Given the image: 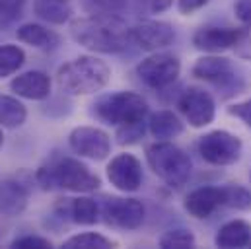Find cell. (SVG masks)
Returning <instances> with one entry per match:
<instances>
[{
  "mask_svg": "<svg viewBox=\"0 0 251 249\" xmlns=\"http://www.w3.org/2000/svg\"><path fill=\"white\" fill-rule=\"evenodd\" d=\"M2 144H4V134H2V128H0V148H2Z\"/></svg>",
  "mask_w": 251,
  "mask_h": 249,
  "instance_id": "37",
  "label": "cell"
},
{
  "mask_svg": "<svg viewBox=\"0 0 251 249\" xmlns=\"http://www.w3.org/2000/svg\"><path fill=\"white\" fill-rule=\"evenodd\" d=\"M130 41L138 45L144 51H160L166 49L174 43L176 31L168 22H158V20H144L128 29Z\"/></svg>",
  "mask_w": 251,
  "mask_h": 249,
  "instance_id": "11",
  "label": "cell"
},
{
  "mask_svg": "<svg viewBox=\"0 0 251 249\" xmlns=\"http://www.w3.org/2000/svg\"><path fill=\"white\" fill-rule=\"evenodd\" d=\"M181 72V62L176 55L170 53H154L146 57L136 66V76L142 84L152 90H164L172 86Z\"/></svg>",
  "mask_w": 251,
  "mask_h": 249,
  "instance_id": "7",
  "label": "cell"
},
{
  "mask_svg": "<svg viewBox=\"0 0 251 249\" xmlns=\"http://www.w3.org/2000/svg\"><path fill=\"white\" fill-rule=\"evenodd\" d=\"M70 148L90 160H105L111 152V138L105 130L96 126H76L68 136Z\"/></svg>",
  "mask_w": 251,
  "mask_h": 249,
  "instance_id": "10",
  "label": "cell"
},
{
  "mask_svg": "<svg viewBox=\"0 0 251 249\" xmlns=\"http://www.w3.org/2000/svg\"><path fill=\"white\" fill-rule=\"evenodd\" d=\"M94 107L98 119L117 126L142 121L148 115V103L136 92H117L111 96H103Z\"/></svg>",
  "mask_w": 251,
  "mask_h": 249,
  "instance_id": "5",
  "label": "cell"
},
{
  "mask_svg": "<svg viewBox=\"0 0 251 249\" xmlns=\"http://www.w3.org/2000/svg\"><path fill=\"white\" fill-rule=\"evenodd\" d=\"M242 140L228 130H212L201 136L199 140L201 158L212 166L236 164L242 156Z\"/></svg>",
  "mask_w": 251,
  "mask_h": 249,
  "instance_id": "6",
  "label": "cell"
},
{
  "mask_svg": "<svg viewBox=\"0 0 251 249\" xmlns=\"http://www.w3.org/2000/svg\"><path fill=\"white\" fill-rule=\"evenodd\" d=\"M148 130L158 140H170V138H176L183 132V123L172 111H158L150 117Z\"/></svg>",
  "mask_w": 251,
  "mask_h": 249,
  "instance_id": "19",
  "label": "cell"
},
{
  "mask_svg": "<svg viewBox=\"0 0 251 249\" xmlns=\"http://www.w3.org/2000/svg\"><path fill=\"white\" fill-rule=\"evenodd\" d=\"M228 113H230L232 117H236V119L244 121L248 126H251V100L242 101V103H236V105H232V107H228Z\"/></svg>",
  "mask_w": 251,
  "mask_h": 249,
  "instance_id": "34",
  "label": "cell"
},
{
  "mask_svg": "<svg viewBox=\"0 0 251 249\" xmlns=\"http://www.w3.org/2000/svg\"><path fill=\"white\" fill-rule=\"evenodd\" d=\"M33 12L37 14V18L55 25H63L72 16L66 0H33Z\"/></svg>",
  "mask_w": 251,
  "mask_h": 249,
  "instance_id": "21",
  "label": "cell"
},
{
  "mask_svg": "<svg viewBox=\"0 0 251 249\" xmlns=\"http://www.w3.org/2000/svg\"><path fill=\"white\" fill-rule=\"evenodd\" d=\"M242 35V29L234 27H201L193 35L195 49L202 53H222L232 49Z\"/></svg>",
  "mask_w": 251,
  "mask_h": 249,
  "instance_id": "13",
  "label": "cell"
},
{
  "mask_svg": "<svg viewBox=\"0 0 251 249\" xmlns=\"http://www.w3.org/2000/svg\"><path fill=\"white\" fill-rule=\"evenodd\" d=\"M12 248H20V249H49L53 248V244L45 238H39V236H22V238H16L12 242Z\"/></svg>",
  "mask_w": 251,
  "mask_h": 249,
  "instance_id": "32",
  "label": "cell"
},
{
  "mask_svg": "<svg viewBox=\"0 0 251 249\" xmlns=\"http://www.w3.org/2000/svg\"><path fill=\"white\" fill-rule=\"evenodd\" d=\"M111 68L96 57H78L59 68L57 80L64 92L72 96L96 94L107 86Z\"/></svg>",
  "mask_w": 251,
  "mask_h": 249,
  "instance_id": "3",
  "label": "cell"
},
{
  "mask_svg": "<svg viewBox=\"0 0 251 249\" xmlns=\"http://www.w3.org/2000/svg\"><path fill=\"white\" fill-rule=\"evenodd\" d=\"M66 249H109L115 248V242L107 240L101 234H94V232H86V234H78L68 238L63 244Z\"/></svg>",
  "mask_w": 251,
  "mask_h": 249,
  "instance_id": "24",
  "label": "cell"
},
{
  "mask_svg": "<svg viewBox=\"0 0 251 249\" xmlns=\"http://www.w3.org/2000/svg\"><path fill=\"white\" fill-rule=\"evenodd\" d=\"M177 107L183 113V117L187 119V123L195 128H202V126L210 124L216 115V103H214L212 96L206 90L197 88V86H191L181 94Z\"/></svg>",
  "mask_w": 251,
  "mask_h": 249,
  "instance_id": "8",
  "label": "cell"
},
{
  "mask_svg": "<svg viewBox=\"0 0 251 249\" xmlns=\"http://www.w3.org/2000/svg\"><path fill=\"white\" fill-rule=\"evenodd\" d=\"M250 246H251V242H250Z\"/></svg>",
  "mask_w": 251,
  "mask_h": 249,
  "instance_id": "38",
  "label": "cell"
},
{
  "mask_svg": "<svg viewBox=\"0 0 251 249\" xmlns=\"http://www.w3.org/2000/svg\"><path fill=\"white\" fill-rule=\"evenodd\" d=\"M107 179L123 193H132L142 183V166L132 154H119L107 164Z\"/></svg>",
  "mask_w": 251,
  "mask_h": 249,
  "instance_id": "12",
  "label": "cell"
},
{
  "mask_svg": "<svg viewBox=\"0 0 251 249\" xmlns=\"http://www.w3.org/2000/svg\"><path fill=\"white\" fill-rule=\"evenodd\" d=\"M222 197H224V206L238 208V210H248L251 208V191L244 185H224L222 187Z\"/></svg>",
  "mask_w": 251,
  "mask_h": 249,
  "instance_id": "26",
  "label": "cell"
},
{
  "mask_svg": "<svg viewBox=\"0 0 251 249\" xmlns=\"http://www.w3.org/2000/svg\"><path fill=\"white\" fill-rule=\"evenodd\" d=\"M12 92L25 100H45L51 94V78L41 70H29L10 82Z\"/></svg>",
  "mask_w": 251,
  "mask_h": 249,
  "instance_id": "15",
  "label": "cell"
},
{
  "mask_svg": "<svg viewBox=\"0 0 251 249\" xmlns=\"http://www.w3.org/2000/svg\"><path fill=\"white\" fill-rule=\"evenodd\" d=\"M251 242V226L244 220H232L228 224H224L216 238L214 244L218 248L232 249V248H246Z\"/></svg>",
  "mask_w": 251,
  "mask_h": 249,
  "instance_id": "18",
  "label": "cell"
},
{
  "mask_svg": "<svg viewBox=\"0 0 251 249\" xmlns=\"http://www.w3.org/2000/svg\"><path fill=\"white\" fill-rule=\"evenodd\" d=\"M125 6V0H90L88 8L94 14H105V16H117Z\"/></svg>",
  "mask_w": 251,
  "mask_h": 249,
  "instance_id": "30",
  "label": "cell"
},
{
  "mask_svg": "<svg viewBox=\"0 0 251 249\" xmlns=\"http://www.w3.org/2000/svg\"><path fill=\"white\" fill-rule=\"evenodd\" d=\"M25 0H0V27H10L24 12Z\"/></svg>",
  "mask_w": 251,
  "mask_h": 249,
  "instance_id": "28",
  "label": "cell"
},
{
  "mask_svg": "<svg viewBox=\"0 0 251 249\" xmlns=\"http://www.w3.org/2000/svg\"><path fill=\"white\" fill-rule=\"evenodd\" d=\"M146 132V121H136V123H126V124H119L117 128V142L119 144H134L138 142Z\"/></svg>",
  "mask_w": 251,
  "mask_h": 249,
  "instance_id": "29",
  "label": "cell"
},
{
  "mask_svg": "<svg viewBox=\"0 0 251 249\" xmlns=\"http://www.w3.org/2000/svg\"><path fill=\"white\" fill-rule=\"evenodd\" d=\"M234 12H236V18L242 24L251 25V0H236Z\"/></svg>",
  "mask_w": 251,
  "mask_h": 249,
  "instance_id": "35",
  "label": "cell"
},
{
  "mask_svg": "<svg viewBox=\"0 0 251 249\" xmlns=\"http://www.w3.org/2000/svg\"><path fill=\"white\" fill-rule=\"evenodd\" d=\"M68 214L72 216V220L76 224L92 226L100 220V206L90 197H78V199H70Z\"/></svg>",
  "mask_w": 251,
  "mask_h": 249,
  "instance_id": "22",
  "label": "cell"
},
{
  "mask_svg": "<svg viewBox=\"0 0 251 249\" xmlns=\"http://www.w3.org/2000/svg\"><path fill=\"white\" fill-rule=\"evenodd\" d=\"M103 220L107 226L119 230H136L144 222V204L138 199L111 197L103 202Z\"/></svg>",
  "mask_w": 251,
  "mask_h": 249,
  "instance_id": "9",
  "label": "cell"
},
{
  "mask_svg": "<svg viewBox=\"0 0 251 249\" xmlns=\"http://www.w3.org/2000/svg\"><path fill=\"white\" fill-rule=\"evenodd\" d=\"M25 117H27V109L20 100L0 94V124L2 126L16 128V126L24 124Z\"/></svg>",
  "mask_w": 251,
  "mask_h": 249,
  "instance_id": "23",
  "label": "cell"
},
{
  "mask_svg": "<svg viewBox=\"0 0 251 249\" xmlns=\"http://www.w3.org/2000/svg\"><path fill=\"white\" fill-rule=\"evenodd\" d=\"M234 49H236V55L240 59L251 61V25L248 29H242V35H240L238 43L234 45Z\"/></svg>",
  "mask_w": 251,
  "mask_h": 249,
  "instance_id": "33",
  "label": "cell"
},
{
  "mask_svg": "<svg viewBox=\"0 0 251 249\" xmlns=\"http://www.w3.org/2000/svg\"><path fill=\"white\" fill-rule=\"evenodd\" d=\"M193 76L206 82L222 84L232 76V64L226 57H218L212 53L208 57H201L193 64Z\"/></svg>",
  "mask_w": 251,
  "mask_h": 249,
  "instance_id": "16",
  "label": "cell"
},
{
  "mask_svg": "<svg viewBox=\"0 0 251 249\" xmlns=\"http://www.w3.org/2000/svg\"><path fill=\"white\" fill-rule=\"evenodd\" d=\"M70 35L82 47L105 55L123 53L132 43L123 22L117 16L105 14H92L88 18L74 20L70 24Z\"/></svg>",
  "mask_w": 251,
  "mask_h": 249,
  "instance_id": "1",
  "label": "cell"
},
{
  "mask_svg": "<svg viewBox=\"0 0 251 249\" xmlns=\"http://www.w3.org/2000/svg\"><path fill=\"white\" fill-rule=\"evenodd\" d=\"M220 206H224L222 187H199L185 199V210L195 218H208Z\"/></svg>",
  "mask_w": 251,
  "mask_h": 249,
  "instance_id": "14",
  "label": "cell"
},
{
  "mask_svg": "<svg viewBox=\"0 0 251 249\" xmlns=\"http://www.w3.org/2000/svg\"><path fill=\"white\" fill-rule=\"evenodd\" d=\"M146 160L150 170L170 187H183L191 177L193 172V162L187 154L168 142V140H158L146 148Z\"/></svg>",
  "mask_w": 251,
  "mask_h": 249,
  "instance_id": "4",
  "label": "cell"
},
{
  "mask_svg": "<svg viewBox=\"0 0 251 249\" xmlns=\"http://www.w3.org/2000/svg\"><path fill=\"white\" fill-rule=\"evenodd\" d=\"M27 206V191L18 181H2L0 183V214L18 216Z\"/></svg>",
  "mask_w": 251,
  "mask_h": 249,
  "instance_id": "17",
  "label": "cell"
},
{
  "mask_svg": "<svg viewBox=\"0 0 251 249\" xmlns=\"http://www.w3.org/2000/svg\"><path fill=\"white\" fill-rule=\"evenodd\" d=\"M25 61V53L18 45H2L0 47V78L14 74Z\"/></svg>",
  "mask_w": 251,
  "mask_h": 249,
  "instance_id": "25",
  "label": "cell"
},
{
  "mask_svg": "<svg viewBox=\"0 0 251 249\" xmlns=\"http://www.w3.org/2000/svg\"><path fill=\"white\" fill-rule=\"evenodd\" d=\"M160 248H164V249L195 248V236H193V232H189L185 228L168 230V232L160 238Z\"/></svg>",
  "mask_w": 251,
  "mask_h": 249,
  "instance_id": "27",
  "label": "cell"
},
{
  "mask_svg": "<svg viewBox=\"0 0 251 249\" xmlns=\"http://www.w3.org/2000/svg\"><path fill=\"white\" fill-rule=\"evenodd\" d=\"M18 39L37 49H55L59 45V35L39 24H24L18 27Z\"/></svg>",
  "mask_w": 251,
  "mask_h": 249,
  "instance_id": "20",
  "label": "cell"
},
{
  "mask_svg": "<svg viewBox=\"0 0 251 249\" xmlns=\"http://www.w3.org/2000/svg\"><path fill=\"white\" fill-rule=\"evenodd\" d=\"M250 177H251V175H250Z\"/></svg>",
  "mask_w": 251,
  "mask_h": 249,
  "instance_id": "39",
  "label": "cell"
},
{
  "mask_svg": "<svg viewBox=\"0 0 251 249\" xmlns=\"http://www.w3.org/2000/svg\"><path fill=\"white\" fill-rule=\"evenodd\" d=\"M136 4V12L138 14H160L164 10H168L174 0H134Z\"/></svg>",
  "mask_w": 251,
  "mask_h": 249,
  "instance_id": "31",
  "label": "cell"
},
{
  "mask_svg": "<svg viewBox=\"0 0 251 249\" xmlns=\"http://www.w3.org/2000/svg\"><path fill=\"white\" fill-rule=\"evenodd\" d=\"M210 0H177V10L181 12V14H193V12H197V10H201L202 6H206Z\"/></svg>",
  "mask_w": 251,
  "mask_h": 249,
  "instance_id": "36",
  "label": "cell"
},
{
  "mask_svg": "<svg viewBox=\"0 0 251 249\" xmlns=\"http://www.w3.org/2000/svg\"><path fill=\"white\" fill-rule=\"evenodd\" d=\"M35 177L47 191L64 189L72 193H92L101 185V179L76 158H63L51 166H43Z\"/></svg>",
  "mask_w": 251,
  "mask_h": 249,
  "instance_id": "2",
  "label": "cell"
}]
</instances>
